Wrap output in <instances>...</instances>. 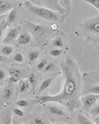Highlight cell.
Returning a JSON list of instances; mask_svg holds the SVG:
<instances>
[{
	"label": "cell",
	"instance_id": "obj_1",
	"mask_svg": "<svg viewBox=\"0 0 99 124\" xmlns=\"http://www.w3.org/2000/svg\"><path fill=\"white\" fill-rule=\"evenodd\" d=\"M60 67L64 79L62 91L56 95H37L34 101L41 105L48 102L58 103L64 106L68 112L74 113L81 109L82 75L77 62L71 57L64 59L60 62Z\"/></svg>",
	"mask_w": 99,
	"mask_h": 124
},
{
	"label": "cell",
	"instance_id": "obj_2",
	"mask_svg": "<svg viewBox=\"0 0 99 124\" xmlns=\"http://www.w3.org/2000/svg\"><path fill=\"white\" fill-rule=\"evenodd\" d=\"M24 6L26 7V9L29 12H31L35 16H37L38 17H41L43 19H46V20L61 23L66 18V16H64L63 14H61L59 12H56V11H53V10H50L49 8H45V7H42V6H38V5L34 4L29 0L24 2Z\"/></svg>",
	"mask_w": 99,
	"mask_h": 124
},
{
	"label": "cell",
	"instance_id": "obj_3",
	"mask_svg": "<svg viewBox=\"0 0 99 124\" xmlns=\"http://www.w3.org/2000/svg\"><path fill=\"white\" fill-rule=\"evenodd\" d=\"M42 105L45 108L46 116L50 122H68L70 120L69 114L64 106L54 102H48Z\"/></svg>",
	"mask_w": 99,
	"mask_h": 124
},
{
	"label": "cell",
	"instance_id": "obj_4",
	"mask_svg": "<svg viewBox=\"0 0 99 124\" xmlns=\"http://www.w3.org/2000/svg\"><path fill=\"white\" fill-rule=\"evenodd\" d=\"M98 72H89L82 76L81 95L84 94H98Z\"/></svg>",
	"mask_w": 99,
	"mask_h": 124
},
{
	"label": "cell",
	"instance_id": "obj_5",
	"mask_svg": "<svg viewBox=\"0 0 99 124\" xmlns=\"http://www.w3.org/2000/svg\"><path fill=\"white\" fill-rule=\"evenodd\" d=\"M25 24L27 26V31L31 34V36L35 39L38 43V42H42L43 40H45L47 34H48V28L44 25H40V24H35L30 21H25Z\"/></svg>",
	"mask_w": 99,
	"mask_h": 124
},
{
	"label": "cell",
	"instance_id": "obj_6",
	"mask_svg": "<svg viewBox=\"0 0 99 124\" xmlns=\"http://www.w3.org/2000/svg\"><path fill=\"white\" fill-rule=\"evenodd\" d=\"M81 28L86 33H91L93 35L99 34V17L98 16L89 18L81 23Z\"/></svg>",
	"mask_w": 99,
	"mask_h": 124
},
{
	"label": "cell",
	"instance_id": "obj_7",
	"mask_svg": "<svg viewBox=\"0 0 99 124\" xmlns=\"http://www.w3.org/2000/svg\"><path fill=\"white\" fill-rule=\"evenodd\" d=\"M99 94H84L80 96L81 110L84 113H88L94 103L98 101Z\"/></svg>",
	"mask_w": 99,
	"mask_h": 124
},
{
	"label": "cell",
	"instance_id": "obj_8",
	"mask_svg": "<svg viewBox=\"0 0 99 124\" xmlns=\"http://www.w3.org/2000/svg\"><path fill=\"white\" fill-rule=\"evenodd\" d=\"M21 30H22V26L21 25H18V26L10 28L8 31L6 32L5 36L2 39L3 43L4 44H12V45L14 43H15V40H16L18 35L20 34Z\"/></svg>",
	"mask_w": 99,
	"mask_h": 124
},
{
	"label": "cell",
	"instance_id": "obj_9",
	"mask_svg": "<svg viewBox=\"0 0 99 124\" xmlns=\"http://www.w3.org/2000/svg\"><path fill=\"white\" fill-rule=\"evenodd\" d=\"M26 122L28 124H50L46 114H37L33 113L26 116Z\"/></svg>",
	"mask_w": 99,
	"mask_h": 124
},
{
	"label": "cell",
	"instance_id": "obj_10",
	"mask_svg": "<svg viewBox=\"0 0 99 124\" xmlns=\"http://www.w3.org/2000/svg\"><path fill=\"white\" fill-rule=\"evenodd\" d=\"M32 41H33V37L31 36V34L27 30H21L15 40V44L17 46H24L30 44Z\"/></svg>",
	"mask_w": 99,
	"mask_h": 124
},
{
	"label": "cell",
	"instance_id": "obj_11",
	"mask_svg": "<svg viewBox=\"0 0 99 124\" xmlns=\"http://www.w3.org/2000/svg\"><path fill=\"white\" fill-rule=\"evenodd\" d=\"M14 94H15V89L12 86L7 85L2 91V94H1L2 102H5V103L10 102L12 100V98L14 97Z\"/></svg>",
	"mask_w": 99,
	"mask_h": 124
},
{
	"label": "cell",
	"instance_id": "obj_12",
	"mask_svg": "<svg viewBox=\"0 0 99 124\" xmlns=\"http://www.w3.org/2000/svg\"><path fill=\"white\" fill-rule=\"evenodd\" d=\"M17 92L19 95H23L25 93L31 92V86L26 79H21L17 83Z\"/></svg>",
	"mask_w": 99,
	"mask_h": 124
},
{
	"label": "cell",
	"instance_id": "obj_13",
	"mask_svg": "<svg viewBox=\"0 0 99 124\" xmlns=\"http://www.w3.org/2000/svg\"><path fill=\"white\" fill-rule=\"evenodd\" d=\"M12 109H3L0 115V124H12Z\"/></svg>",
	"mask_w": 99,
	"mask_h": 124
},
{
	"label": "cell",
	"instance_id": "obj_14",
	"mask_svg": "<svg viewBox=\"0 0 99 124\" xmlns=\"http://www.w3.org/2000/svg\"><path fill=\"white\" fill-rule=\"evenodd\" d=\"M13 8H14V4L10 0H0V16L6 15Z\"/></svg>",
	"mask_w": 99,
	"mask_h": 124
},
{
	"label": "cell",
	"instance_id": "obj_15",
	"mask_svg": "<svg viewBox=\"0 0 99 124\" xmlns=\"http://www.w3.org/2000/svg\"><path fill=\"white\" fill-rule=\"evenodd\" d=\"M53 80H54L53 77H49V78L44 79V80L40 83V85L38 86V91H37V93H41L42 92H44L45 90H47V89L52 85Z\"/></svg>",
	"mask_w": 99,
	"mask_h": 124
},
{
	"label": "cell",
	"instance_id": "obj_16",
	"mask_svg": "<svg viewBox=\"0 0 99 124\" xmlns=\"http://www.w3.org/2000/svg\"><path fill=\"white\" fill-rule=\"evenodd\" d=\"M50 45L54 48H65V40L61 36H56L52 39Z\"/></svg>",
	"mask_w": 99,
	"mask_h": 124
},
{
	"label": "cell",
	"instance_id": "obj_17",
	"mask_svg": "<svg viewBox=\"0 0 99 124\" xmlns=\"http://www.w3.org/2000/svg\"><path fill=\"white\" fill-rule=\"evenodd\" d=\"M9 73L11 77H14L17 80H21L24 77V73L22 71V69L18 68V67H11L9 69Z\"/></svg>",
	"mask_w": 99,
	"mask_h": 124
},
{
	"label": "cell",
	"instance_id": "obj_18",
	"mask_svg": "<svg viewBox=\"0 0 99 124\" xmlns=\"http://www.w3.org/2000/svg\"><path fill=\"white\" fill-rule=\"evenodd\" d=\"M15 19H16V9L13 8V9L9 12V14L6 16V22H7V25H8V26L13 25V24L15 23Z\"/></svg>",
	"mask_w": 99,
	"mask_h": 124
},
{
	"label": "cell",
	"instance_id": "obj_19",
	"mask_svg": "<svg viewBox=\"0 0 99 124\" xmlns=\"http://www.w3.org/2000/svg\"><path fill=\"white\" fill-rule=\"evenodd\" d=\"M28 82L31 86V92L35 93V90L37 88V85H38V75L35 73V72H31L28 76Z\"/></svg>",
	"mask_w": 99,
	"mask_h": 124
},
{
	"label": "cell",
	"instance_id": "obj_20",
	"mask_svg": "<svg viewBox=\"0 0 99 124\" xmlns=\"http://www.w3.org/2000/svg\"><path fill=\"white\" fill-rule=\"evenodd\" d=\"M13 52H14V46L12 44H5L4 46L1 47V50H0V54L5 57L10 56Z\"/></svg>",
	"mask_w": 99,
	"mask_h": 124
},
{
	"label": "cell",
	"instance_id": "obj_21",
	"mask_svg": "<svg viewBox=\"0 0 99 124\" xmlns=\"http://www.w3.org/2000/svg\"><path fill=\"white\" fill-rule=\"evenodd\" d=\"M28 62L30 64H33L34 62L37 61V59L39 57V52L38 50H32L28 52Z\"/></svg>",
	"mask_w": 99,
	"mask_h": 124
},
{
	"label": "cell",
	"instance_id": "obj_22",
	"mask_svg": "<svg viewBox=\"0 0 99 124\" xmlns=\"http://www.w3.org/2000/svg\"><path fill=\"white\" fill-rule=\"evenodd\" d=\"M98 113H99V104H98V101H97L96 103H94V104L92 105V107L90 109V111H89L87 114H89V115L93 118V117L98 116Z\"/></svg>",
	"mask_w": 99,
	"mask_h": 124
},
{
	"label": "cell",
	"instance_id": "obj_23",
	"mask_svg": "<svg viewBox=\"0 0 99 124\" xmlns=\"http://www.w3.org/2000/svg\"><path fill=\"white\" fill-rule=\"evenodd\" d=\"M77 120H78V124H94L92 122L91 119H90L89 117H87V116H86L85 115H83V114H79V115H78Z\"/></svg>",
	"mask_w": 99,
	"mask_h": 124
},
{
	"label": "cell",
	"instance_id": "obj_24",
	"mask_svg": "<svg viewBox=\"0 0 99 124\" xmlns=\"http://www.w3.org/2000/svg\"><path fill=\"white\" fill-rule=\"evenodd\" d=\"M66 52V50L64 48H53L49 51V55L52 56V57H59L63 54H65Z\"/></svg>",
	"mask_w": 99,
	"mask_h": 124
},
{
	"label": "cell",
	"instance_id": "obj_25",
	"mask_svg": "<svg viewBox=\"0 0 99 124\" xmlns=\"http://www.w3.org/2000/svg\"><path fill=\"white\" fill-rule=\"evenodd\" d=\"M13 61L17 62V63H23V62H25V59H24L23 54H22L21 52L17 51V52H15V55L13 56Z\"/></svg>",
	"mask_w": 99,
	"mask_h": 124
},
{
	"label": "cell",
	"instance_id": "obj_26",
	"mask_svg": "<svg viewBox=\"0 0 99 124\" xmlns=\"http://www.w3.org/2000/svg\"><path fill=\"white\" fill-rule=\"evenodd\" d=\"M7 22H6V19L4 18L3 20L0 21V41L2 40L3 37H4V33L6 31V28H7Z\"/></svg>",
	"mask_w": 99,
	"mask_h": 124
},
{
	"label": "cell",
	"instance_id": "obj_27",
	"mask_svg": "<svg viewBox=\"0 0 99 124\" xmlns=\"http://www.w3.org/2000/svg\"><path fill=\"white\" fill-rule=\"evenodd\" d=\"M15 105H16L18 108L24 109V108H27V107L29 106V101H27V100H25V99H19V100H17V101L15 102Z\"/></svg>",
	"mask_w": 99,
	"mask_h": 124
},
{
	"label": "cell",
	"instance_id": "obj_28",
	"mask_svg": "<svg viewBox=\"0 0 99 124\" xmlns=\"http://www.w3.org/2000/svg\"><path fill=\"white\" fill-rule=\"evenodd\" d=\"M59 4L65 10L69 11L70 10V6H71V0H59Z\"/></svg>",
	"mask_w": 99,
	"mask_h": 124
},
{
	"label": "cell",
	"instance_id": "obj_29",
	"mask_svg": "<svg viewBox=\"0 0 99 124\" xmlns=\"http://www.w3.org/2000/svg\"><path fill=\"white\" fill-rule=\"evenodd\" d=\"M55 67H56V64H55L54 62H48L42 71H43L44 73H47V72H52V71L55 69Z\"/></svg>",
	"mask_w": 99,
	"mask_h": 124
},
{
	"label": "cell",
	"instance_id": "obj_30",
	"mask_svg": "<svg viewBox=\"0 0 99 124\" xmlns=\"http://www.w3.org/2000/svg\"><path fill=\"white\" fill-rule=\"evenodd\" d=\"M48 63V62L45 60V59H42V60H40L39 62H38V64H37V69L38 70V71H42L43 69H44V67L46 66V64Z\"/></svg>",
	"mask_w": 99,
	"mask_h": 124
},
{
	"label": "cell",
	"instance_id": "obj_31",
	"mask_svg": "<svg viewBox=\"0 0 99 124\" xmlns=\"http://www.w3.org/2000/svg\"><path fill=\"white\" fill-rule=\"evenodd\" d=\"M13 114L15 116H18V117H23L24 116V112L21 110V109H18V108H14L12 110Z\"/></svg>",
	"mask_w": 99,
	"mask_h": 124
},
{
	"label": "cell",
	"instance_id": "obj_32",
	"mask_svg": "<svg viewBox=\"0 0 99 124\" xmlns=\"http://www.w3.org/2000/svg\"><path fill=\"white\" fill-rule=\"evenodd\" d=\"M82 1H85V2H88L90 4H91L93 7H95L97 10L99 9V0H82Z\"/></svg>",
	"mask_w": 99,
	"mask_h": 124
},
{
	"label": "cell",
	"instance_id": "obj_33",
	"mask_svg": "<svg viewBox=\"0 0 99 124\" xmlns=\"http://www.w3.org/2000/svg\"><path fill=\"white\" fill-rule=\"evenodd\" d=\"M7 75H6V72L2 69H0V81H4L6 79Z\"/></svg>",
	"mask_w": 99,
	"mask_h": 124
},
{
	"label": "cell",
	"instance_id": "obj_34",
	"mask_svg": "<svg viewBox=\"0 0 99 124\" xmlns=\"http://www.w3.org/2000/svg\"><path fill=\"white\" fill-rule=\"evenodd\" d=\"M9 62V60L7 59V57H5V56H3V55L0 54V62Z\"/></svg>",
	"mask_w": 99,
	"mask_h": 124
},
{
	"label": "cell",
	"instance_id": "obj_35",
	"mask_svg": "<svg viewBox=\"0 0 99 124\" xmlns=\"http://www.w3.org/2000/svg\"><path fill=\"white\" fill-rule=\"evenodd\" d=\"M12 124H22V123L19 122L17 119H15V117H13L12 118Z\"/></svg>",
	"mask_w": 99,
	"mask_h": 124
},
{
	"label": "cell",
	"instance_id": "obj_36",
	"mask_svg": "<svg viewBox=\"0 0 99 124\" xmlns=\"http://www.w3.org/2000/svg\"><path fill=\"white\" fill-rule=\"evenodd\" d=\"M51 28H52L53 30H56V29H58V24H53Z\"/></svg>",
	"mask_w": 99,
	"mask_h": 124
},
{
	"label": "cell",
	"instance_id": "obj_37",
	"mask_svg": "<svg viewBox=\"0 0 99 124\" xmlns=\"http://www.w3.org/2000/svg\"><path fill=\"white\" fill-rule=\"evenodd\" d=\"M50 124H68L67 122H50Z\"/></svg>",
	"mask_w": 99,
	"mask_h": 124
},
{
	"label": "cell",
	"instance_id": "obj_38",
	"mask_svg": "<svg viewBox=\"0 0 99 124\" xmlns=\"http://www.w3.org/2000/svg\"><path fill=\"white\" fill-rule=\"evenodd\" d=\"M5 17H6V15H2V16H0V21H1V20H3Z\"/></svg>",
	"mask_w": 99,
	"mask_h": 124
},
{
	"label": "cell",
	"instance_id": "obj_39",
	"mask_svg": "<svg viewBox=\"0 0 99 124\" xmlns=\"http://www.w3.org/2000/svg\"><path fill=\"white\" fill-rule=\"evenodd\" d=\"M1 47H2V46H1V45H0V50H1Z\"/></svg>",
	"mask_w": 99,
	"mask_h": 124
}]
</instances>
